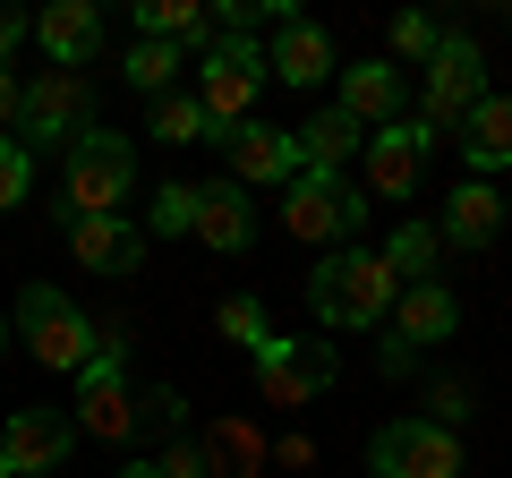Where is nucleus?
<instances>
[{
    "label": "nucleus",
    "mask_w": 512,
    "mask_h": 478,
    "mask_svg": "<svg viewBox=\"0 0 512 478\" xmlns=\"http://www.w3.org/2000/svg\"><path fill=\"white\" fill-rule=\"evenodd\" d=\"M393 299H402V282H393V265H384L376 248H333V257L308 274V308H316V325H325V333L384 325Z\"/></svg>",
    "instance_id": "nucleus-1"
},
{
    "label": "nucleus",
    "mask_w": 512,
    "mask_h": 478,
    "mask_svg": "<svg viewBox=\"0 0 512 478\" xmlns=\"http://www.w3.org/2000/svg\"><path fill=\"white\" fill-rule=\"evenodd\" d=\"M128 188H137V146H128L120 129H103V120H94L86 137H77L69 154H60V214L69 222H86V214H120L128 205Z\"/></svg>",
    "instance_id": "nucleus-2"
},
{
    "label": "nucleus",
    "mask_w": 512,
    "mask_h": 478,
    "mask_svg": "<svg viewBox=\"0 0 512 478\" xmlns=\"http://www.w3.org/2000/svg\"><path fill=\"white\" fill-rule=\"evenodd\" d=\"M282 231L308 239V248H359L367 231V188L350 171H299L282 188Z\"/></svg>",
    "instance_id": "nucleus-3"
},
{
    "label": "nucleus",
    "mask_w": 512,
    "mask_h": 478,
    "mask_svg": "<svg viewBox=\"0 0 512 478\" xmlns=\"http://www.w3.org/2000/svg\"><path fill=\"white\" fill-rule=\"evenodd\" d=\"M274 86L265 77V43L256 35H222L214 52H197V103L214 129H239V120H256V94Z\"/></svg>",
    "instance_id": "nucleus-4"
},
{
    "label": "nucleus",
    "mask_w": 512,
    "mask_h": 478,
    "mask_svg": "<svg viewBox=\"0 0 512 478\" xmlns=\"http://www.w3.org/2000/svg\"><path fill=\"white\" fill-rule=\"evenodd\" d=\"M120 359H128L120 333H103L94 359L77 368V436H94V444H128V436H137V419H146V402L128 393V368H120Z\"/></svg>",
    "instance_id": "nucleus-5"
},
{
    "label": "nucleus",
    "mask_w": 512,
    "mask_h": 478,
    "mask_svg": "<svg viewBox=\"0 0 512 478\" xmlns=\"http://www.w3.org/2000/svg\"><path fill=\"white\" fill-rule=\"evenodd\" d=\"M18 333H26V350H35L43 368H60V376H77L94 359V325L60 282H26L18 291Z\"/></svg>",
    "instance_id": "nucleus-6"
},
{
    "label": "nucleus",
    "mask_w": 512,
    "mask_h": 478,
    "mask_svg": "<svg viewBox=\"0 0 512 478\" xmlns=\"http://www.w3.org/2000/svg\"><path fill=\"white\" fill-rule=\"evenodd\" d=\"M248 368H256V402L265 410H308L316 393H333L342 359H333V342H291V333H274L265 350H248Z\"/></svg>",
    "instance_id": "nucleus-7"
},
{
    "label": "nucleus",
    "mask_w": 512,
    "mask_h": 478,
    "mask_svg": "<svg viewBox=\"0 0 512 478\" xmlns=\"http://www.w3.org/2000/svg\"><path fill=\"white\" fill-rule=\"evenodd\" d=\"M94 129V86L77 69H43V77H26V120H18V146L26 154H69L77 137Z\"/></svg>",
    "instance_id": "nucleus-8"
},
{
    "label": "nucleus",
    "mask_w": 512,
    "mask_h": 478,
    "mask_svg": "<svg viewBox=\"0 0 512 478\" xmlns=\"http://www.w3.org/2000/svg\"><path fill=\"white\" fill-rule=\"evenodd\" d=\"M367 478H461V436L436 427L427 410L419 419H384L367 436Z\"/></svg>",
    "instance_id": "nucleus-9"
},
{
    "label": "nucleus",
    "mask_w": 512,
    "mask_h": 478,
    "mask_svg": "<svg viewBox=\"0 0 512 478\" xmlns=\"http://www.w3.org/2000/svg\"><path fill=\"white\" fill-rule=\"evenodd\" d=\"M427 154H436V129H427L419 111H402L393 129H376V137H367V154H359V188H367V197H384V205L419 197Z\"/></svg>",
    "instance_id": "nucleus-10"
},
{
    "label": "nucleus",
    "mask_w": 512,
    "mask_h": 478,
    "mask_svg": "<svg viewBox=\"0 0 512 478\" xmlns=\"http://www.w3.org/2000/svg\"><path fill=\"white\" fill-rule=\"evenodd\" d=\"M478 94H487V52H478L470 35H453V26H444V43H436V60H427V94H419V120L427 129H461V120H470V103Z\"/></svg>",
    "instance_id": "nucleus-11"
},
{
    "label": "nucleus",
    "mask_w": 512,
    "mask_h": 478,
    "mask_svg": "<svg viewBox=\"0 0 512 478\" xmlns=\"http://www.w3.org/2000/svg\"><path fill=\"white\" fill-rule=\"evenodd\" d=\"M69 453H77V419H69V410H52V402H18L9 419H0V461H9L18 478H52Z\"/></svg>",
    "instance_id": "nucleus-12"
},
{
    "label": "nucleus",
    "mask_w": 512,
    "mask_h": 478,
    "mask_svg": "<svg viewBox=\"0 0 512 478\" xmlns=\"http://www.w3.org/2000/svg\"><path fill=\"white\" fill-rule=\"evenodd\" d=\"M453 325H461V299L444 291V282H419V291H402V299H393V342H384V376H410V368H419V350L453 342Z\"/></svg>",
    "instance_id": "nucleus-13"
},
{
    "label": "nucleus",
    "mask_w": 512,
    "mask_h": 478,
    "mask_svg": "<svg viewBox=\"0 0 512 478\" xmlns=\"http://www.w3.org/2000/svg\"><path fill=\"white\" fill-rule=\"evenodd\" d=\"M214 146H222V163H231V180L239 188H291L299 171V137L291 129H274V120H239V129H214Z\"/></svg>",
    "instance_id": "nucleus-14"
},
{
    "label": "nucleus",
    "mask_w": 512,
    "mask_h": 478,
    "mask_svg": "<svg viewBox=\"0 0 512 478\" xmlns=\"http://www.w3.org/2000/svg\"><path fill=\"white\" fill-rule=\"evenodd\" d=\"M333 77H342V103H333V111H350L367 137L393 129V120L410 111V77L393 69V60H350V69H333Z\"/></svg>",
    "instance_id": "nucleus-15"
},
{
    "label": "nucleus",
    "mask_w": 512,
    "mask_h": 478,
    "mask_svg": "<svg viewBox=\"0 0 512 478\" xmlns=\"http://www.w3.org/2000/svg\"><path fill=\"white\" fill-rule=\"evenodd\" d=\"M333 69H342V52H333V35L316 18L274 26V43H265V77H274V86H325Z\"/></svg>",
    "instance_id": "nucleus-16"
},
{
    "label": "nucleus",
    "mask_w": 512,
    "mask_h": 478,
    "mask_svg": "<svg viewBox=\"0 0 512 478\" xmlns=\"http://www.w3.org/2000/svg\"><path fill=\"white\" fill-rule=\"evenodd\" d=\"M69 257L86 274H137L146 265V231L128 214H86V222H69Z\"/></svg>",
    "instance_id": "nucleus-17"
},
{
    "label": "nucleus",
    "mask_w": 512,
    "mask_h": 478,
    "mask_svg": "<svg viewBox=\"0 0 512 478\" xmlns=\"http://www.w3.org/2000/svg\"><path fill=\"white\" fill-rule=\"evenodd\" d=\"M35 43L52 52V69L86 77V60L103 52V9H94V0H52V9L35 18Z\"/></svg>",
    "instance_id": "nucleus-18"
},
{
    "label": "nucleus",
    "mask_w": 512,
    "mask_h": 478,
    "mask_svg": "<svg viewBox=\"0 0 512 478\" xmlns=\"http://www.w3.org/2000/svg\"><path fill=\"white\" fill-rule=\"evenodd\" d=\"M188 239H205L214 257H239V248L256 239L248 188H239V180H205V188H197V231H188Z\"/></svg>",
    "instance_id": "nucleus-19"
},
{
    "label": "nucleus",
    "mask_w": 512,
    "mask_h": 478,
    "mask_svg": "<svg viewBox=\"0 0 512 478\" xmlns=\"http://www.w3.org/2000/svg\"><path fill=\"white\" fill-rule=\"evenodd\" d=\"M512 222V205L495 197L487 180H461L453 197H444V222H436V239L444 248H495V231Z\"/></svg>",
    "instance_id": "nucleus-20"
},
{
    "label": "nucleus",
    "mask_w": 512,
    "mask_h": 478,
    "mask_svg": "<svg viewBox=\"0 0 512 478\" xmlns=\"http://www.w3.org/2000/svg\"><path fill=\"white\" fill-rule=\"evenodd\" d=\"M461 154H470V180L512 171V94H478L470 120H461Z\"/></svg>",
    "instance_id": "nucleus-21"
},
{
    "label": "nucleus",
    "mask_w": 512,
    "mask_h": 478,
    "mask_svg": "<svg viewBox=\"0 0 512 478\" xmlns=\"http://www.w3.org/2000/svg\"><path fill=\"white\" fill-rule=\"evenodd\" d=\"M291 137H299V163L308 171H342L350 154H367V129L350 120V111H316V120H299Z\"/></svg>",
    "instance_id": "nucleus-22"
},
{
    "label": "nucleus",
    "mask_w": 512,
    "mask_h": 478,
    "mask_svg": "<svg viewBox=\"0 0 512 478\" xmlns=\"http://www.w3.org/2000/svg\"><path fill=\"white\" fill-rule=\"evenodd\" d=\"M384 265H393V282L402 291H419V282H436V257H444V239H436V222H402V231L376 248Z\"/></svg>",
    "instance_id": "nucleus-23"
},
{
    "label": "nucleus",
    "mask_w": 512,
    "mask_h": 478,
    "mask_svg": "<svg viewBox=\"0 0 512 478\" xmlns=\"http://www.w3.org/2000/svg\"><path fill=\"white\" fill-rule=\"evenodd\" d=\"M180 69H188L180 43H128V60H120V77H128L137 94H154V103L171 94V77H180Z\"/></svg>",
    "instance_id": "nucleus-24"
},
{
    "label": "nucleus",
    "mask_w": 512,
    "mask_h": 478,
    "mask_svg": "<svg viewBox=\"0 0 512 478\" xmlns=\"http://www.w3.org/2000/svg\"><path fill=\"white\" fill-rule=\"evenodd\" d=\"M154 137H163V146H214V120H205L197 94H163V103H154Z\"/></svg>",
    "instance_id": "nucleus-25"
},
{
    "label": "nucleus",
    "mask_w": 512,
    "mask_h": 478,
    "mask_svg": "<svg viewBox=\"0 0 512 478\" xmlns=\"http://www.w3.org/2000/svg\"><path fill=\"white\" fill-rule=\"evenodd\" d=\"M436 43H444V26L427 18V9H402V18H393V52H384V60L410 77V69H427V60H436Z\"/></svg>",
    "instance_id": "nucleus-26"
},
{
    "label": "nucleus",
    "mask_w": 512,
    "mask_h": 478,
    "mask_svg": "<svg viewBox=\"0 0 512 478\" xmlns=\"http://www.w3.org/2000/svg\"><path fill=\"white\" fill-rule=\"evenodd\" d=\"M214 333H222V342H239V350H265V342H274V316H265V299H222Z\"/></svg>",
    "instance_id": "nucleus-27"
},
{
    "label": "nucleus",
    "mask_w": 512,
    "mask_h": 478,
    "mask_svg": "<svg viewBox=\"0 0 512 478\" xmlns=\"http://www.w3.org/2000/svg\"><path fill=\"white\" fill-rule=\"evenodd\" d=\"M188 231H197V188L163 180V188H154V239H188Z\"/></svg>",
    "instance_id": "nucleus-28"
},
{
    "label": "nucleus",
    "mask_w": 512,
    "mask_h": 478,
    "mask_svg": "<svg viewBox=\"0 0 512 478\" xmlns=\"http://www.w3.org/2000/svg\"><path fill=\"white\" fill-rule=\"evenodd\" d=\"M26 197H35V154L18 137H0V214H18Z\"/></svg>",
    "instance_id": "nucleus-29"
},
{
    "label": "nucleus",
    "mask_w": 512,
    "mask_h": 478,
    "mask_svg": "<svg viewBox=\"0 0 512 478\" xmlns=\"http://www.w3.org/2000/svg\"><path fill=\"white\" fill-rule=\"evenodd\" d=\"M18 120H26V86L18 69H0V137H18Z\"/></svg>",
    "instance_id": "nucleus-30"
},
{
    "label": "nucleus",
    "mask_w": 512,
    "mask_h": 478,
    "mask_svg": "<svg viewBox=\"0 0 512 478\" xmlns=\"http://www.w3.org/2000/svg\"><path fill=\"white\" fill-rule=\"evenodd\" d=\"M154 470H163V478H205V453H197V444H171Z\"/></svg>",
    "instance_id": "nucleus-31"
},
{
    "label": "nucleus",
    "mask_w": 512,
    "mask_h": 478,
    "mask_svg": "<svg viewBox=\"0 0 512 478\" xmlns=\"http://www.w3.org/2000/svg\"><path fill=\"white\" fill-rule=\"evenodd\" d=\"M26 35H35V26H26L18 9H0V69H9V60H18V43H26Z\"/></svg>",
    "instance_id": "nucleus-32"
},
{
    "label": "nucleus",
    "mask_w": 512,
    "mask_h": 478,
    "mask_svg": "<svg viewBox=\"0 0 512 478\" xmlns=\"http://www.w3.org/2000/svg\"><path fill=\"white\" fill-rule=\"evenodd\" d=\"M248 453H256V444L239 436V427H231V436H214V461H231V470H239V461H248Z\"/></svg>",
    "instance_id": "nucleus-33"
},
{
    "label": "nucleus",
    "mask_w": 512,
    "mask_h": 478,
    "mask_svg": "<svg viewBox=\"0 0 512 478\" xmlns=\"http://www.w3.org/2000/svg\"><path fill=\"white\" fill-rule=\"evenodd\" d=\"M120 478H163V470H154V461H128V470Z\"/></svg>",
    "instance_id": "nucleus-34"
},
{
    "label": "nucleus",
    "mask_w": 512,
    "mask_h": 478,
    "mask_svg": "<svg viewBox=\"0 0 512 478\" xmlns=\"http://www.w3.org/2000/svg\"><path fill=\"white\" fill-rule=\"evenodd\" d=\"M0 359H9V316H0Z\"/></svg>",
    "instance_id": "nucleus-35"
},
{
    "label": "nucleus",
    "mask_w": 512,
    "mask_h": 478,
    "mask_svg": "<svg viewBox=\"0 0 512 478\" xmlns=\"http://www.w3.org/2000/svg\"><path fill=\"white\" fill-rule=\"evenodd\" d=\"M0 478H18V470H9V461H0Z\"/></svg>",
    "instance_id": "nucleus-36"
},
{
    "label": "nucleus",
    "mask_w": 512,
    "mask_h": 478,
    "mask_svg": "<svg viewBox=\"0 0 512 478\" xmlns=\"http://www.w3.org/2000/svg\"><path fill=\"white\" fill-rule=\"evenodd\" d=\"M504 205H512V197H504Z\"/></svg>",
    "instance_id": "nucleus-37"
}]
</instances>
